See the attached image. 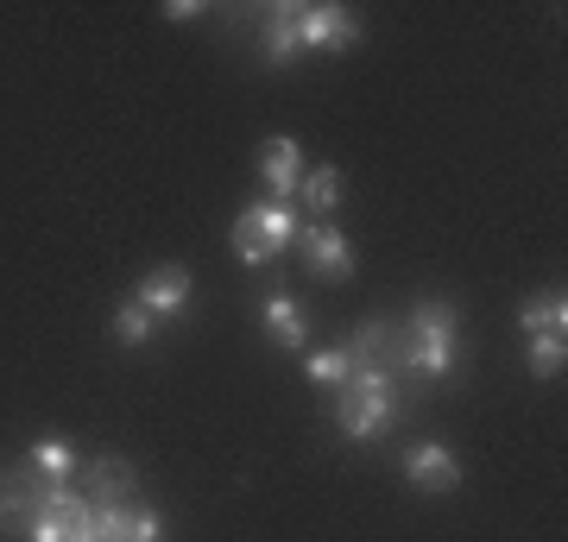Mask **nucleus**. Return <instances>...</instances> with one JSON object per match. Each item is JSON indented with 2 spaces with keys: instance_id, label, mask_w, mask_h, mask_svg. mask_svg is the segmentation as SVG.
<instances>
[{
  "instance_id": "nucleus-21",
  "label": "nucleus",
  "mask_w": 568,
  "mask_h": 542,
  "mask_svg": "<svg viewBox=\"0 0 568 542\" xmlns=\"http://www.w3.org/2000/svg\"><path fill=\"white\" fill-rule=\"evenodd\" d=\"M126 542H164V518H159V511H133V530H126Z\"/></svg>"
},
{
  "instance_id": "nucleus-5",
  "label": "nucleus",
  "mask_w": 568,
  "mask_h": 542,
  "mask_svg": "<svg viewBox=\"0 0 568 542\" xmlns=\"http://www.w3.org/2000/svg\"><path fill=\"white\" fill-rule=\"evenodd\" d=\"M26 542H95V504L82 499V492H70V485H58L51 504L32 518Z\"/></svg>"
},
{
  "instance_id": "nucleus-10",
  "label": "nucleus",
  "mask_w": 568,
  "mask_h": 542,
  "mask_svg": "<svg viewBox=\"0 0 568 542\" xmlns=\"http://www.w3.org/2000/svg\"><path fill=\"white\" fill-rule=\"evenodd\" d=\"M133 303H140L145 316H178L183 303H190V272L183 265H159V272H145L140 290H133Z\"/></svg>"
},
{
  "instance_id": "nucleus-9",
  "label": "nucleus",
  "mask_w": 568,
  "mask_h": 542,
  "mask_svg": "<svg viewBox=\"0 0 568 542\" xmlns=\"http://www.w3.org/2000/svg\"><path fill=\"white\" fill-rule=\"evenodd\" d=\"M260 51H265V63L304 58V0H284V7H272V13H265Z\"/></svg>"
},
{
  "instance_id": "nucleus-18",
  "label": "nucleus",
  "mask_w": 568,
  "mask_h": 542,
  "mask_svg": "<svg viewBox=\"0 0 568 542\" xmlns=\"http://www.w3.org/2000/svg\"><path fill=\"white\" fill-rule=\"evenodd\" d=\"M562 366H568V347L556 335H530V372L537 379H562Z\"/></svg>"
},
{
  "instance_id": "nucleus-3",
  "label": "nucleus",
  "mask_w": 568,
  "mask_h": 542,
  "mask_svg": "<svg viewBox=\"0 0 568 542\" xmlns=\"http://www.w3.org/2000/svg\"><path fill=\"white\" fill-rule=\"evenodd\" d=\"M234 259L241 265H272L284 246L297 241V215H291V202H253L234 215Z\"/></svg>"
},
{
  "instance_id": "nucleus-6",
  "label": "nucleus",
  "mask_w": 568,
  "mask_h": 542,
  "mask_svg": "<svg viewBox=\"0 0 568 542\" xmlns=\"http://www.w3.org/2000/svg\"><path fill=\"white\" fill-rule=\"evenodd\" d=\"M297 241H304V265L316 272V278H328V284L354 278V241H347L342 227L310 222V227H297Z\"/></svg>"
},
{
  "instance_id": "nucleus-17",
  "label": "nucleus",
  "mask_w": 568,
  "mask_h": 542,
  "mask_svg": "<svg viewBox=\"0 0 568 542\" xmlns=\"http://www.w3.org/2000/svg\"><path fill=\"white\" fill-rule=\"evenodd\" d=\"M297 196H304L310 208H316V215H328V208L342 202V171H335V164H316V171H310V177L297 183Z\"/></svg>"
},
{
  "instance_id": "nucleus-8",
  "label": "nucleus",
  "mask_w": 568,
  "mask_h": 542,
  "mask_svg": "<svg viewBox=\"0 0 568 542\" xmlns=\"http://www.w3.org/2000/svg\"><path fill=\"white\" fill-rule=\"evenodd\" d=\"M405 480L417 485V492H429V499H443V492L462 485V461H455L443 442H417L405 454Z\"/></svg>"
},
{
  "instance_id": "nucleus-7",
  "label": "nucleus",
  "mask_w": 568,
  "mask_h": 542,
  "mask_svg": "<svg viewBox=\"0 0 568 542\" xmlns=\"http://www.w3.org/2000/svg\"><path fill=\"white\" fill-rule=\"evenodd\" d=\"M361 44V20L335 7V0H310L304 7V51H354Z\"/></svg>"
},
{
  "instance_id": "nucleus-4",
  "label": "nucleus",
  "mask_w": 568,
  "mask_h": 542,
  "mask_svg": "<svg viewBox=\"0 0 568 542\" xmlns=\"http://www.w3.org/2000/svg\"><path fill=\"white\" fill-rule=\"evenodd\" d=\"M51 492H58V480H44L32 461L0 467V530L26 536V530H32V518H39L44 504H51Z\"/></svg>"
},
{
  "instance_id": "nucleus-12",
  "label": "nucleus",
  "mask_w": 568,
  "mask_h": 542,
  "mask_svg": "<svg viewBox=\"0 0 568 542\" xmlns=\"http://www.w3.org/2000/svg\"><path fill=\"white\" fill-rule=\"evenodd\" d=\"M265 335L278 347H304L310 341V316H304V303L291 297V290H272L265 297Z\"/></svg>"
},
{
  "instance_id": "nucleus-2",
  "label": "nucleus",
  "mask_w": 568,
  "mask_h": 542,
  "mask_svg": "<svg viewBox=\"0 0 568 542\" xmlns=\"http://www.w3.org/2000/svg\"><path fill=\"white\" fill-rule=\"evenodd\" d=\"M455 335H462V316H455L448 303L424 297L410 309V328L398 335V366L417 372V379H448V372H455V354H462Z\"/></svg>"
},
{
  "instance_id": "nucleus-20",
  "label": "nucleus",
  "mask_w": 568,
  "mask_h": 542,
  "mask_svg": "<svg viewBox=\"0 0 568 542\" xmlns=\"http://www.w3.org/2000/svg\"><path fill=\"white\" fill-rule=\"evenodd\" d=\"M133 530V504H95V542H126Z\"/></svg>"
},
{
  "instance_id": "nucleus-13",
  "label": "nucleus",
  "mask_w": 568,
  "mask_h": 542,
  "mask_svg": "<svg viewBox=\"0 0 568 542\" xmlns=\"http://www.w3.org/2000/svg\"><path fill=\"white\" fill-rule=\"evenodd\" d=\"M518 321H525V335H556V341H562V335H568V297H562V284H556V290H537V297L518 309Z\"/></svg>"
},
{
  "instance_id": "nucleus-16",
  "label": "nucleus",
  "mask_w": 568,
  "mask_h": 542,
  "mask_svg": "<svg viewBox=\"0 0 568 542\" xmlns=\"http://www.w3.org/2000/svg\"><path fill=\"white\" fill-rule=\"evenodd\" d=\"M89 492H95L89 504H126V492H133V467L126 461H95L89 467Z\"/></svg>"
},
{
  "instance_id": "nucleus-1",
  "label": "nucleus",
  "mask_w": 568,
  "mask_h": 542,
  "mask_svg": "<svg viewBox=\"0 0 568 542\" xmlns=\"http://www.w3.org/2000/svg\"><path fill=\"white\" fill-rule=\"evenodd\" d=\"M392 417H398V379H392L386 360H354V379L335 391V422H342V436L354 442H373V436H386Z\"/></svg>"
},
{
  "instance_id": "nucleus-19",
  "label": "nucleus",
  "mask_w": 568,
  "mask_h": 542,
  "mask_svg": "<svg viewBox=\"0 0 568 542\" xmlns=\"http://www.w3.org/2000/svg\"><path fill=\"white\" fill-rule=\"evenodd\" d=\"M114 341H121V347H145V341H152V316H145L140 303H121V309H114Z\"/></svg>"
},
{
  "instance_id": "nucleus-14",
  "label": "nucleus",
  "mask_w": 568,
  "mask_h": 542,
  "mask_svg": "<svg viewBox=\"0 0 568 542\" xmlns=\"http://www.w3.org/2000/svg\"><path fill=\"white\" fill-rule=\"evenodd\" d=\"M26 461L39 467L44 480H58V485L77 480V448L63 442V436H44V442H32V454H26Z\"/></svg>"
},
{
  "instance_id": "nucleus-11",
  "label": "nucleus",
  "mask_w": 568,
  "mask_h": 542,
  "mask_svg": "<svg viewBox=\"0 0 568 542\" xmlns=\"http://www.w3.org/2000/svg\"><path fill=\"white\" fill-rule=\"evenodd\" d=\"M260 177H265V190H272V202L297 196L304 158H297V140H291V133H272V145H265V158H260Z\"/></svg>"
},
{
  "instance_id": "nucleus-15",
  "label": "nucleus",
  "mask_w": 568,
  "mask_h": 542,
  "mask_svg": "<svg viewBox=\"0 0 568 542\" xmlns=\"http://www.w3.org/2000/svg\"><path fill=\"white\" fill-rule=\"evenodd\" d=\"M304 372H310L316 385H323V391H342V385L354 379V347L342 341V347H323V354H310Z\"/></svg>"
}]
</instances>
